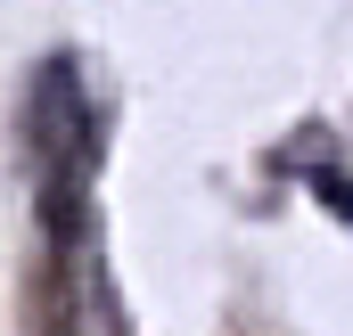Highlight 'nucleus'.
Wrapping results in <instances>:
<instances>
[{"instance_id": "obj_1", "label": "nucleus", "mask_w": 353, "mask_h": 336, "mask_svg": "<svg viewBox=\"0 0 353 336\" xmlns=\"http://www.w3.org/2000/svg\"><path fill=\"white\" fill-rule=\"evenodd\" d=\"M312 197H321V205L353 230V180H345V172H312Z\"/></svg>"}]
</instances>
